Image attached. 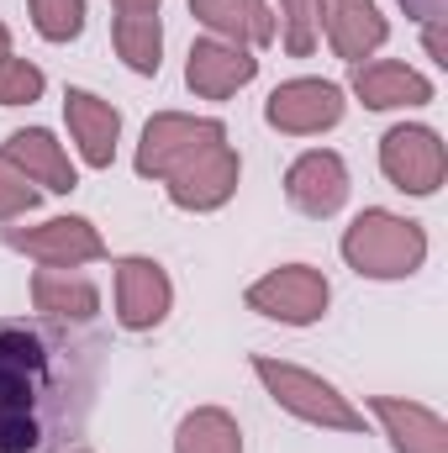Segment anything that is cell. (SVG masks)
I'll return each instance as SVG.
<instances>
[{
    "label": "cell",
    "instance_id": "obj_1",
    "mask_svg": "<svg viewBox=\"0 0 448 453\" xmlns=\"http://www.w3.org/2000/svg\"><path fill=\"white\" fill-rule=\"evenodd\" d=\"M106 342L80 322L0 317V453H64L90 422Z\"/></svg>",
    "mask_w": 448,
    "mask_h": 453
},
{
    "label": "cell",
    "instance_id": "obj_2",
    "mask_svg": "<svg viewBox=\"0 0 448 453\" xmlns=\"http://www.w3.org/2000/svg\"><path fill=\"white\" fill-rule=\"evenodd\" d=\"M343 258L369 280H406L428 258V232L396 211H359L343 232Z\"/></svg>",
    "mask_w": 448,
    "mask_h": 453
},
{
    "label": "cell",
    "instance_id": "obj_3",
    "mask_svg": "<svg viewBox=\"0 0 448 453\" xmlns=\"http://www.w3.org/2000/svg\"><path fill=\"white\" fill-rule=\"evenodd\" d=\"M253 374L264 380V390L301 422L312 427H333V433H359L364 417L348 406V395H337V385H328L322 374L312 369H296V364H280V358H253Z\"/></svg>",
    "mask_w": 448,
    "mask_h": 453
},
{
    "label": "cell",
    "instance_id": "obj_4",
    "mask_svg": "<svg viewBox=\"0 0 448 453\" xmlns=\"http://www.w3.org/2000/svg\"><path fill=\"white\" fill-rule=\"evenodd\" d=\"M227 142V127L212 116H180L164 111L143 127V142H137V174L143 180H169L174 169H185L196 153Z\"/></svg>",
    "mask_w": 448,
    "mask_h": 453
},
{
    "label": "cell",
    "instance_id": "obj_5",
    "mask_svg": "<svg viewBox=\"0 0 448 453\" xmlns=\"http://www.w3.org/2000/svg\"><path fill=\"white\" fill-rule=\"evenodd\" d=\"M328 280L322 269L312 264H285V269H269L264 280L248 285V306L269 322H285V327H306L328 311Z\"/></svg>",
    "mask_w": 448,
    "mask_h": 453
},
{
    "label": "cell",
    "instance_id": "obj_6",
    "mask_svg": "<svg viewBox=\"0 0 448 453\" xmlns=\"http://www.w3.org/2000/svg\"><path fill=\"white\" fill-rule=\"evenodd\" d=\"M380 169L406 196H433L448 174V153L433 127H390L380 142Z\"/></svg>",
    "mask_w": 448,
    "mask_h": 453
},
{
    "label": "cell",
    "instance_id": "obj_7",
    "mask_svg": "<svg viewBox=\"0 0 448 453\" xmlns=\"http://www.w3.org/2000/svg\"><path fill=\"white\" fill-rule=\"evenodd\" d=\"M0 242L37 258V264H53V269H74V264H90L106 253L101 232L85 217H53L42 226H0Z\"/></svg>",
    "mask_w": 448,
    "mask_h": 453
},
{
    "label": "cell",
    "instance_id": "obj_8",
    "mask_svg": "<svg viewBox=\"0 0 448 453\" xmlns=\"http://www.w3.org/2000/svg\"><path fill=\"white\" fill-rule=\"evenodd\" d=\"M264 121L274 132H290V137H312V132H328L343 121V90L328 85V80H285L269 106H264Z\"/></svg>",
    "mask_w": 448,
    "mask_h": 453
},
{
    "label": "cell",
    "instance_id": "obj_9",
    "mask_svg": "<svg viewBox=\"0 0 448 453\" xmlns=\"http://www.w3.org/2000/svg\"><path fill=\"white\" fill-rule=\"evenodd\" d=\"M169 301H174V285L164 274V264L153 258H121L116 264V317L127 333H148L169 317Z\"/></svg>",
    "mask_w": 448,
    "mask_h": 453
},
{
    "label": "cell",
    "instance_id": "obj_10",
    "mask_svg": "<svg viewBox=\"0 0 448 453\" xmlns=\"http://www.w3.org/2000/svg\"><path fill=\"white\" fill-rule=\"evenodd\" d=\"M164 185H169V201L180 211H217V206H227L232 190H237V153H232V142H217V148L196 153Z\"/></svg>",
    "mask_w": 448,
    "mask_h": 453
},
{
    "label": "cell",
    "instance_id": "obj_11",
    "mask_svg": "<svg viewBox=\"0 0 448 453\" xmlns=\"http://www.w3.org/2000/svg\"><path fill=\"white\" fill-rule=\"evenodd\" d=\"M253 74H259V58H253L248 48L222 42V37H201V42H190L185 85H190L201 101H227V96H237Z\"/></svg>",
    "mask_w": 448,
    "mask_h": 453
},
{
    "label": "cell",
    "instance_id": "obj_12",
    "mask_svg": "<svg viewBox=\"0 0 448 453\" xmlns=\"http://www.w3.org/2000/svg\"><path fill=\"white\" fill-rule=\"evenodd\" d=\"M285 201L301 211V217H337L343 201H348V169L343 158L317 148V153H301L285 174Z\"/></svg>",
    "mask_w": 448,
    "mask_h": 453
},
{
    "label": "cell",
    "instance_id": "obj_13",
    "mask_svg": "<svg viewBox=\"0 0 448 453\" xmlns=\"http://www.w3.org/2000/svg\"><path fill=\"white\" fill-rule=\"evenodd\" d=\"M317 21L328 27V42L343 64H364L390 32L375 0H317Z\"/></svg>",
    "mask_w": 448,
    "mask_h": 453
},
{
    "label": "cell",
    "instance_id": "obj_14",
    "mask_svg": "<svg viewBox=\"0 0 448 453\" xmlns=\"http://www.w3.org/2000/svg\"><path fill=\"white\" fill-rule=\"evenodd\" d=\"M353 96L369 106V111H396V106H428L433 101V80L396 64V58H380V64H353Z\"/></svg>",
    "mask_w": 448,
    "mask_h": 453
},
{
    "label": "cell",
    "instance_id": "obj_15",
    "mask_svg": "<svg viewBox=\"0 0 448 453\" xmlns=\"http://www.w3.org/2000/svg\"><path fill=\"white\" fill-rule=\"evenodd\" d=\"M0 153H5L32 185H42V190H53V196H69V190L80 185L69 153H64V148L53 142V132H42V127H21V132H11Z\"/></svg>",
    "mask_w": 448,
    "mask_h": 453
},
{
    "label": "cell",
    "instance_id": "obj_16",
    "mask_svg": "<svg viewBox=\"0 0 448 453\" xmlns=\"http://www.w3.org/2000/svg\"><path fill=\"white\" fill-rule=\"evenodd\" d=\"M369 411L380 417L396 453H448V427L438 411H428L417 401H396V395H369Z\"/></svg>",
    "mask_w": 448,
    "mask_h": 453
},
{
    "label": "cell",
    "instance_id": "obj_17",
    "mask_svg": "<svg viewBox=\"0 0 448 453\" xmlns=\"http://www.w3.org/2000/svg\"><path fill=\"white\" fill-rule=\"evenodd\" d=\"M64 116H69V132L85 153L90 169H106L116 158V137H121V116H116L112 101L90 96V90H69L64 96Z\"/></svg>",
    "mask_w": 448,
    "mask_h": 453
},
{
    "label": "cell",
    "instance_id": "obj_18",
    "mask_svg": "<svg viewBox=\"0 0 448 453\" xmlns=\"http://www.w3.org/2000/svg\"><path fill=\"white\" fill-rule=\"evenodd\" d=\"M32 306L53 322H90L101 311V290L80 269H37L32 274Z\"/></svg>",
    "mask_w": 448,
    "mask_h": 453
},
{
    "label": "cell",
    "instance_id": "obj_19",
    "mask_svg": "<svg viewBox=\"0 0 448 453\" xmlns=\"http://www.w3.org/2000/svg\"><path fill=\"white\" fill-rule=\"evenodd\" d=\"M190 16L206 21L222 42H237V48L274 42V16L264 0H190Z\"/></svg>",
    "mask_w": 448,
    "mask_h": 453
},
{
    "label": "cell",
    "instance_id": "obj_20",
    "mask_svg": "<svg viewBox=\"0 0 448 453\" xmlns=\"http://www.w3.org/2000/svg\"><path fill=\"white\" fill-rule=\"evenodd\" d=\"M116 53L127 58V69L137 74H158V53H164V27L153 11H121L112 27Z\"/></svg>",
    "mask_w": 448,
    "mask_h": 453
},
{
    "label": "cell",
    "instance_id": "obj_21",
    "mask_svg": "<svg viewBox=\"0 0 448 453\" xmlns=\"http://www.w3.org/2000/svg\"><path fill=\"white\" fill-rule=\"evenodd\" d=\"M174 453H243V433L222 406H201L180 422L174 433Z\"/></svg>",
    "mask_w": 448,
    "mask_h": 453
},
{
    "label": "cell",
    "instance_id": "obj_22",
    "mask_svg": "<svg viewBox=\"0 0 448 453\" xmlns=\"http://www.w3.org/2000/svg\"><path fill=\"white\" fill-rule=\"evenodd\" d=\"M32 5V27L48 42H69L85 32V0H27Z\"/></svg>",
    "mask_w": 448,
    "mask_h": 453
},
{
    "label": "cell",
    "instance_id": "obj_23",
    "mask_svg": "<svg viewBox=\"0 0 448 453\" xmlns=\"http://www.w3.org/2000/svg\"><path fill=\"white\" fill-rule=\"evenodd\" d=\"M42 69L37 64H27V58H0V106H32L37 96H42Z\"/></svg>",
    "mask_w": 448,
    "mask_h": 453
},
{
    "label": "cell",
    "instance_id": "obj_24",
    "mask_svg": "<svg viewBox=\"0 0 448 453\" xmlns=\"http://www.w3.org/2000/svg\"><path fill=\"white\" fill-rule=\"evenodd\" d=\"M285 11V53L306 58L317 48V0H280Z\"/></svg>",
    "mask_w": 448,
    "mask_h": 453
},
{
    "label": "cell",
    "instance_id": "obj_25",
    "mask_svg": "<svg viewBox=\"0 0 448 453\" xmlns=\"http://www.w3.org/2000/svg\"><path fill=\"white\" fill-rule=\"evenodd\" d=\"M37 206V190H32V180L0 153V222H16V217H27Z\"/></svg>",
    "mask_w": 448,
    "mask_h": 453
},
{
    "label": "cell",
    "instance_id": "obj_26",
    "mask_svg": "<svg viewBox=\"0 0 448 453\" xmlns=\"http://www.w3.org/2000/svg\"><path fill=\"white\" fill-rule=\"evenodd\" d=\"M401 5H406V16H417L422 27H438L444 11H448V0H401Z\"/></svg>",
    "mask_w": 448,
    "mask_h": 453
},
{
    "label": "cell",
    "instance_id": "obj_27",
    "mask_svg": "<svg viewBox=\"0 0 448 453\" xmlns=\"http://www.w3.org/2000/svg\"><path fill=\"white\" fill-rule=\"evenodd\" d=\"M121 11H158V0H116Z\"/></svg>",
    "mask_w": 448,
    "mask_h": 453
},
{
    "label": "cell",
    "instance_id": "obj_28",
    "mask_svg": "<svg viewBox=\"0 0 448 453\" xmlns=\"http://www.w3.org/2000/svg\"><path fill=\"white\" fill-rule=\"evenodd\" d=\"M5 53H11V37H5V27H0V58H5Z\"/></svg>",
    "mask_w": 448,
    "mask_h": 453
},
{
    "label": "cell",
    "instance_id": "obj_29",
    "mask_svg": "<svg viewBox=\"0 0 448 453\" xmlns=\"http://www.w3.org/2000/svg\"><path fill=\"white\" fill-rule=\"evenodd\" d=\"M74 453H90V449H74Z\"/></svg>",
    "mask_w": 448,
    "mask_h": 453
}]
</instances>
